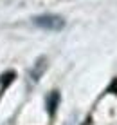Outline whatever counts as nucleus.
<instances>
[{
  "instance_id": "nucleus-1",
  "label": "nucleus",
  "mask_w": 117,
  "mask_h": 125,
  "mask_svg": "<svg viewBox=\"0 0 117 125\" xmlns=\"http://www.w3.org/2000/svg\"><path fill=\"white\" fill-rule=\"evenodd\" d=\"M34 24L47 31H59L65 27V20L58 15H40L34 18Z\"/></svg>"
}]
</instances>
